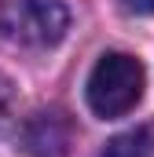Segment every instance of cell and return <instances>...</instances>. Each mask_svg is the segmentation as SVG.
Masks as SVG:
<instances>
[{"label":"cell","mask_w":154,"mask_h":157,"mask_svg":"<svg viewBox=\"0 0 154 157\" xmlns=\"http://www.w3.org/2000/svg\"><path fill=\"white\" fill-rule=\"evenodd\" d=\"M84 95H88V106H92L95 117H103V121L125 117L143 99V66H140V59H132L125 51H107L95 62Z\"/></svg>","instance_id":"1"},{"label":"cell","mask_w":154,"mask_h":157,"mask_svg":"<svg viewBox=\"0 0 154 157\" xmlns=\"http://www.w3.org/2000/svg\"><path fill=\"white\" fill-rule=\"evenodd\" d=\"M66 7L59 0H0V33L30 48H51L66 33Z\"/></svg>","instance_id":"2"},{"label":"cell","mask_w":154,"mask_h":157,"mask_svg":"<svg viewBox=\"0 0 154 157\" xmlns=\"http://www.w3.org/2000/svg\"><path fill=\"white\" fill-rule=\"evenodd\" d=\"M74 143V124L63 110H40L22 128V146L30 157H66Z\"/></svg>","instance_id":"3"},{"label":"cell","mask_w":154,"mask_h":157,"mask_svg":"<svg viewBox=\"0 0 154 157\" xmlns=\"http://www.w3.org/2000/svg\"><path fill=\"white\" fill-rule=\"evenodd\" d=\"M99 157H154V121L151 124H136L128 132L114 135Z\"/></svg>","instance_id":"4"},{"label":"cell","mask_w":154,"mask_h":157,"mask_svg":"<svg viewBox=\"0 0 154 157\" xmlns=\"http://www.w3.org/2000/svg\"><path fill=\"white\" fill-rule=\"evenodd\" d=\"M7 113H11V84L7 77H0V124L7 121Z\"/></svg>","instance_id":"5"},{"label":"cell","mask_w":154,"mask_h":157,"mask_svg":"<svg viewBox=\"0 0 154 157\" xmlns=\"http://www.w3.org/2000/svg\"><path fill=\"white\" fill-rule=\"evenodd\" d=\"M121 4L132 15H154V0H121Z\"/></svg>","instance_id":"6"}]
</instances>
